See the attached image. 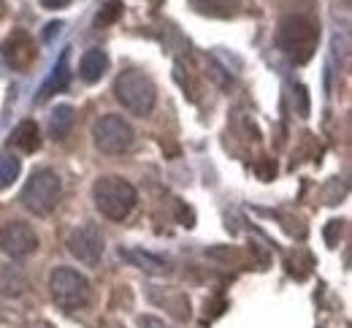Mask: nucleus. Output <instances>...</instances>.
Returning <instances> with one entry per match:
<instances>
[{
	"label": "nucleus",
	"instance_id": "f257e3e1",
	"mask_svg": "<svg viewBox=\"0 0 352 328\" xmlns=\"http://www.w3.org/2000/svg\"><path fill=\"white\" fill-rule=\"evenodd\" d=\"M317 39H320V30L307 17H285L276 30V44L296 65H304L314 57Z\"/></svg>",
	"mask_w": 352,
	"mask_h": 328
},
{
	"label": "nucleus",
	"instance_id": "f03ea898",
	"mask_svg": "<svg viewBox=\"0 0 352 328\" xmlns=\"http://www.w3.org/2000/svg\"><path fill=\"white\" fill-rule=\"evenodd\" d=\"M92 201L95 209L109 220H125L133 212L138 193L128 179L122 177H100L92 185Z\"/></svg>",
	"mask_w": 352,
	"mask_h": 328
},
{
	"label": "nucleus",
	"instance_id": "7ed1b4c3",
	"mask_svg": "<svg viewBox=\"0 0 352 328\" xmlns=\"http://www.w3.org/2000/svg\"><path fill=\"white\" fill-rule=\"evenodd\" d=\"M60 198H63V179L52 168H36L19 195L22 206L38 217L52 215L54 206L60 204Z\"/></svg>",
	"mask_w": 352,
	"mask_h": 328
},
{
	"label": "nucleus",
	"instance_id": "20e7f679",
	"mask_svg": "<svg viewBox=\"0 0 352 328\" xmlns=\"http://www.w3.org/2000/svg\"><path fill=\"white\" fill-rule=\"evenodd\" d=\"M114 95H117V100L128 111L138 114V117H146L155 109V100H157L152 79L146 74H141V71H125V74H120L117 82H114Z\"/></svg>",
	"mask_w": 352,
	"mask_h": 328
},
{
	"label": "nucleus",
	"instance_id": "39448f33",
	"mask_svg": "<svg viewBox=\"0 0 352 328\" xmlns=\"http://www.w3.org/2000/svg\"><path fill=\"white\" fill-rule=\"evenodd\" d=\"M49 293L57 301V307L63 309H79L85 307L89 298V280L68 266H57L49 274Z\"/></svg>",
	"mask_w": 352,
	"mask_h": 328
},
{
	"label": "nucleus",
	"instance_id": "423d86ee",
	"mask_svg": "<svg viewBox=\"0 0 352 328\" xmlns=\"http://www.w3.org/2000/svg\"><path fill=\"white\" fill-rule=\"evenodd\" d=\"M133 139H135V133H133L131 122L125 117H120V114H106L92 128L95 146L100 152H109V155H120V152L131 149Z\"/></svg>",
	"mask_w": 352,
	"mask_h": 328
},
{
	"label": "nucleus",
	"instance_id": "0eeeda50",
	"mask_svg": "<svg viewBox=\"0 0 352 328\" xmlns=\"http://www.w3.org/2000/svg\"><path fill=\"white\" fill-rule=\"evenodd\" d=\"M68 250H71V255L76 261H82L87 266H98L100 258H103V250H106L100 228L92 226V223H85V226L74 228L71 236H68Z\"/></svg>",
	"mask_w": 352,
	"mask_h": 328
},
{
	"label": "nucleus",
	"instance_id": "6e6552de",
	"mask_svg": "<svg viewBox=\"0 0 352 328\" xmlns=\"http://www.w3.org/2000/svg\"><path fill=\"white\" fill-rule=\"evenodd\" d=\"M0 250L8 258H28L38 250V236L25 220H11L0 228Z\"/></svg>",
	"mask_w": 352,
	"mask_h": 328
},
{
	"label": "nucleus",
	"instance_id": "1a4fd4ad",
	"mask_svg": "<svg viewBox=\"0 0 352 328\" xmlns=\"http://www.w3.org/2000/svg\"><path fill=\"white\" fill-rule=\"evenodd\" d=\"M3 60L14 68V71H30L36 57H38V49H36V41L30 39V33L25 30H14L6 41H3Z\"/></svg>",
	"mask_w": 352,
	"mask_h": 328
},
{
	"label": "nucleus",
	"instance_id": "9d476101",
	"mask_svg": "<svg viewBox=\"0 0 352 328\" xmlns=\"http://www.w3.org/2000/svg\"><path fill=\"white\" fill-rule=\"evenodd\" d=\"M149 298H152L155 304H163V307H166V312H168L174 320H179V323L190 320V301H187V296H184V293H179V290H168V287H163V290L152 287V290H149Z\"/></svg>",
	"mask_w": 352,
	"mask_h": 328
},
{
	"label": "nucleus",
	"instance_id": "9b49d317",
	"mask_svg": "<svg viewBox=\"0 0 352 328\" xmlns=\"http://www.w3.org/2000/svg\"><path fill=\"white\" fill-rule=\"evenodd\" d=\"M106 71H109V54L103 49H87L82 54V60H79V76H82V82L95 85V82L103 79Z\"/></svg>",
	"mask_w": 352,
	"mask_h": 328
},
{
	"label": "nucleus",
	"instance_id": "f8f14e48",
	"mask_svg": "<svg viewBox=\"0 0 352 328\" xmlns=\"http://www.w3.org/2000/svg\"><path fill=\"white\" fill-rule=\"evenodd\" d=\"M8 144H11V146H16V149H19V152H25V155L38 152V149H41V133H38V125H36L33 120H22V122L14 128V133H11Z\"/></svg>",
	"mask_w": 352,
	"mask_h": 328
},
{
	"label": "nucleus",
	"instance_id": "ddd939ff",
	"mask_svg": "<svg viewBox=\"0 0 352 328\" xmlns=\"http://www.w3.org/2000/svg\"><path fill=\"white\" fill-rule=\"evenodd\" d=\"M68 76H71V71H68V52H63V57L57 60V65L52 68V74H49V79H46L44 85H41V90H38V103H44L49 100L54 93H60V90H65L68 87Z\"/></svg>",
	"mask_w": 352,
	"mask_h": 328
},
{
	"label": "nucleus",
	"instance_id": "4468645a",
	"mask_svg": "<svg viewBox=\"0 0 352 328\" xmlns=\"http://www.w3.org/2000/svg\"><path fill=\"white\" fill-rule=\"evenodd\" d=\"M74 122H76V109L63 103L57 109H52L49 114V136L54 141H63L71 131H74Z\"/></svg>",
	"mask_w": 352,
	"mask_h": 328
},
{
	"label": "nucleus",
	"instance_id": "2eb2a0df",
	"mask_svg": "<svg viewBox=\"0 0 352 328\" xmlns=\"http://www.w3.org/2000/svg\"><path fill=\"white\" fill-rule=\"evenodd\" d=\"M25 290H28V274L19 266L14 263L0 266V296L14 298V296H22Z\"/></svg>",
	"mask_w": 352,
	"mask_h": 328
},
{
	"label": "nucleus",
	"instance_id": "dca6fc26",
	"mask_svg": "<svg viewBox=\"0 0 352 328\" xmlns=\"http://www.w3.org/2000/svg\"><path fill=\"white\" fill-rule=\"evenodd\" d=\"M128 261H131L133 266H138L141 272H146V274H168L171 272V266H168V261H163V258H157V255H152V252H144V250H125L122 252Z\"/></svg>",
	"mask_w": 352,
	"mask_h": 328
},
{
	"label": "nucleus",
	"instance_id": "f3484780",
	"mask_svg": "<svg viewBox=\"0 0 352 328\" xmlns=\"http://www.w3.org/2000/svg\"><path fill=\"white\" fill-rule=\"evenodd\" d=\"M192 8L198 14H206V17H217V19H228L233 17L239 8H236V0H190Z\"/></svg>",
	"mask_w": 352,
	"mask_h": 328
},
{
	"label": "nucleus",
	"instance_id": "a211bd4d",
	"mask_svg": "<svg viewBox=\"0 0 352 328\" xmlns=\"http://www.w3.org/2000/svg\"><path fill=\"white\" fill-rule=\"evenodd\" d=\"M22 174V160L11 152H3L0 155V190L11 188Z\"/></svg>",
	"mask_w": 352,
	"mask_h": 328
},
{
	"label": "nucleus",
	"instance_id": "6ab92c4d",
	"mask_svg": "<svg viewBox=\"0 0 352 328\" xmlns=\"http://www.w3.org/2000/svg\"><path fill=\"white\" fill-rule=\"evenodd\" d=\"M120 17H122V0H109L95 17V28H111Z\"/></svg>",
	"mask_w": 352,
	"mask_h": 328
},
{
	"label": "nucleus",
	"instance_id": "aec40b11",
	"mask_svg": "<svg viewBox=\"0 0 352 328\" xmlns=\"http://www.w3.org/2000/svg\"><path fill=\"white\" fill-rule=\"evenodd\" d=\"M293 98H296V103H298V117H309V93H307V87H304V85H296Z\"/></svg>",
	"mask_w": 352,
	"mask_h": 328
},
{
	"label": "nucleus",
	"instance_id": "412c9836",
	"mask_svg": "<svg viewBox=\"0 0 352 328\" xmlns=\"http://www.w3.org/2000/svg\"><path fill=\"white\" fill-rule=\"evenodd\" d=\"M176 220H179L182 226L192 228V226H195V212H192L190 206H184V204L179 201V204H176Z\"/></svg>",
	"mask_w": 352,
	"mask_h": 328
},
{
	"label": "nucleus",
	"instance_id": "4be33fe9",
	"mask_svg": "<svg viewBox=\"0 0 352 328\" xmlns=\"http://www.w3.org/2000/svg\"><path fill=\"white\" fill-rule=\"evenodd\" d=\"M255 171H258V177H261L263 182H268V179H274V174H276V163H274L271 157H265V160H261V163L255 166Z\"/></svg>",
	"mask_w": 352,
	"mask_h": 328
},
{
	"label": "nucleus",
	"instance_id": "5701e85b",
	"mask_svg": "<svg viewBox=\"0 0 352 328\" xmlns=\"http://www.w3.org/2000/svg\"><path fill=\"white\" fill-rule=\"evenodd\" d=\"M336 236H342V220H331V226L325 228V239H328V244L331 247H336L339 244V239Z\"/></svg>",
	"mask_w": 352,
	"mask_h": 328
},
{
	"label": "nucleus",
	"instance_id": "b1692460",
	"mask_svg": "<svg viewBox=\"0 0 352 328\" xmlns=\"http://www.w3.org/2000/svg\"><path fill=\"white\" fill-rule=\"evenodd\" d=\"M71 0H41V6L44 8H52V11H57V8H65Z\"/></svg>",
	"mask_w": 352,
	"mask_h": 328
},
{
	"label": "nucleus",
	"instance_id": "393cba45",
	"mask_svg": "<svg viewBox=\"0 0 352 328\" xmlns=\"http://www.w3.org/2000/svg\"><path fill=\"white\" fill-rule=\"evenodd\" d=\"M28 328H54L52 323H46V320H38V323H30Z\"/></svg>",
	"mask_w": 352,
	"mask_h": 328
},
{
	"label": "nucleus",
	"instance_id": "a878e982",
	"mask_svg": "<svg viewBox=\"0 0 352 328\" xmlns=\"http://www.w3.org/2000/svg\"><path fill=\"white\" fill-rule=\"evenodd\" d=\"M0 11H3V6H0Z\"/></svg>",
	"mask_w": 352,
	"mask_h": 328
}]
</instances>
